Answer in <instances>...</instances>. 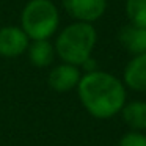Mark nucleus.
<instances>
[{
  "label": "nucleus",
  "instance_id": "f8f14e48",
  "mask_svg": "<svg viewBox=\"0 0 146 146\" xmlns=\"http://www.w3.org/2000/svg\"><path fill=\"white\" fill-rule=\"evenodd\" d=\"M118 146H146V133L129 130L119 138Z\"/></svg>",
  "mask_w": 146,
  "mask_h": 146
},
{
  "label": "nucleus",
  "instance_id": "9b49d317",
  "mask_svg": "<svg viewBox=\"0 0 146 146\" xmlns=\"http://www.w3.org/2000/svg\"><path fill=\"white\" fill-rule=\"evenodd\" d=\"M126 16L129 24L146 29V0H124Z\"/></svg>",
  "mask_w": 146,
  "mask_h": 146
},
{
  "label": "nucleus",
  "instance_id": "20e7f679",
  "mask_svg": "<svg viewBox=\"0 0 146 146\" xmlns=\"http://www.w3.org/2000/svg\"><path fill=\"white\" fill-rule=\"evenodd\" d=\"M61 5L76 22L94 24L107 11V0H61Z\"/></svg>",
  "mask_w": 146,
  "mask_h": 146
},
{
  "label": "nucleus",
  "instance_id": "0eeeda50",
  "mask_svg": "<svg viewBox=\"0 0 146 146\" xmlns=\"http://www.w3.org/2000/svg\"><path fill=\"white\" fill-rule=\"evenodd\" d=\"M121 80L126 88L138 93H146V52L133 55L127 61Z\"/></svg>",
  "mask_w": 146,
  "mask_h": 146
},
{
  "label": "nucleus",
  "instance_id": "423d86ee",
  "mask_svg": "<svg viewBox=\"0 0 146 146\" xmlns=\"http://www.w3.org/2000/svg\"><path fill=\"white\" fill-rule=\"evenodd\" d=\"M80 79H82V69L79 66L61 61L60 64L50 69L47 83L57 93H69L72 90H77Z\"/></svg>",
  "mask_w": 146,
  "mask_h": 146
},
{
  "label": "nucleus",
  "instance_id": "1a4fd4ad",
  "mask_svg": "<svg viewBox=\"0 0 146 146\" xmlns=\"http://www.w3.org/2000/svg\"><path fill=\"white\" fill-rule=\"evenodd\" d=\"M123 123L135 132H145L146 130V101H130L121 110Z\"/></svg>",
  "mask_w": 146,
  "mask_h": 146
},
{
  "label": "nucleus",
  "instance_id": "f257e3e1",
  "mask_svg": "<svg viewBox=\"0 0 146 146\" xmlns=\"http://www.w3.org/2000/svg\"><path fill=\"white\" fill-rule=\"evenodd\" d=\"M77 94L83 108L96 119H110L119 115L127 102L123 80L101 69L82 74Z\"/></svg>",
  "mask_w": 146,
  "mask_h": 146
},
{
  "label": "nucleus",
  "instance_id": "6e6552de",
  "mask_svg": "<svg viewBox=\"0 0 146 146\" xmlns=\"http://www.w3.org/2000/svg\"><path fill=\"white\" fill-rule=\"evenodd\" d=\"M118 41L129 54H132V57L145 54L146 52V29L127 24V25L121 27L119 33H118Z\"/></svg>",
  "mask_w": 146,
  "mask_h": 146
},
{
  "label": "nucleus",
  "instance_id": "7ed1b4c3",
  "mask_svg": "<svg viewBox=\"0 0 146 146\" xmlns=\"http://www.w3.org/2000/svg\"><path fill=\"white\" fill-rule=\"evenodd\" d=\"M60 25V11L52 0H29L21 11V29L30 41L50 39Z\"/></svg>",
  "mask_w": 146,
  "mask_h": 146
},
{
  "label": "nucleus",
  "instance_id": "9d476101",
  "mask_svg": "<svg viewBox=\"0 0 146 146\" xmlns=\"http://www.w3.org/2000/svg\"><path fill=\"white\" fill-rule=\"evenodd\" d=\"M30 63L35 68H47L54 63L55 57V47L49 39H41V41H30V46L27 49Z\"/></svg>",
  "mask_w": 146,
  "mask_h": 146
},
{
  "label": "nucleus",
  "instance_id": "39448f33",
  "mask_svg": "<svg viewBox=\"0 0 146 146\" xmlns=\"http://www.w3.org/2000/svg\"><path fill=\"white\" fill-rule=\"evenodd\" d=\"M30 39L21 27L5 25L0 27V57L17 58L27 52Z\"/></svg>",
  "mask_w": 146,
  "mask_h": 146
},
{
  "label": "nucleus",
  "instance_id": "f03ea898",
  "mask_svg": "<svg viewBox=\"0 0 146 146\" xmlns=\"http://www.w3.org/2000/svg\"><path fill=\"white\" fill-rule=\"evenodd\" d=\"M98 42V30L93 24L76 22L66 25L57 35L54 42L55 54L63 63L82 66L93 57V50Z\"/></svg>",
  "mask_w": 146,
  "mask_h": 146
}]
</instances>
